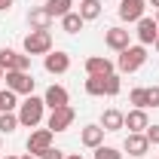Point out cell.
<instances>
[{
	"label": "cell",
	"instance_id": "obj_19",
	"mask_svg": "<svg viewBox=\"0 0 159 159\" xmlns=\"http://www.w3.org/2000/svg\"><path fill=\"white\" fill-rule=\"evenodd\" d=\"M101 6H104V3H101V0H80V16H83V21H95L101 16Z\"/></svg>",
	"mask_w": 159,
	"mask_h": 159
},
{
	"label": "cell",
	"instance_id": "obj_16",
	"mask_svg": "<svg viewBox=\"0 0 159 159\" xmlns=\"http://www.w3.org/2000/svg\"><path fill=\"white\" fill-rule=\"evenodd\" d=\"M52 21H55V19L46 12V6H37V9L28 12V25H31V31H49Z\"/></svg>",
	"mask_w": 159,
	"mask_h": 159
},
{
	"label": "cell",
	"instance_id": "obj_8",
	"mask_svg": "<svg viewBox=\"0 0 159 159\" xmlns=\"http://www.w3.org/2000/svg\"><path fill=\"white\" fill-rule=\"evenodd\" d=\"M147 9V0H119V19L122 21H141Z\"/></svg>",
	"mask_w": 159,
	"mask_h": 159
},
{
	"label": "cell",
	"instance_id": "obj_37",
	"mask_svg": "<svg viewBox=\"0 0 159 159\" xmlns=\"http://www.w3.org/2000/svg\"><path fill=\"white\" fill-rule=\"evenodd\" d=\"M153 46H156V49H159V34H156V43H153Z\"/></svg>",
	"mask_w": 159,
	"mask_h": 159
},
{
	"label": "cell",
	"instance_id": "obj_24",
	"mask_svg": "<svg viewBox=\"0 0 159 159\" xmlns=\"http://www.w3.org/2000/svg\"><path fill=\"white\" fill-rule=\"evenodd\" d=\"M19 129V113H0V135H12Z\"/></svg>",
	"mask_w": 159,
	"mask_h": 159
},
{
	"label": "cell",
	"instance_id": "obj_31",
	"mask_svg": "<svg viewBox=\"0 0 159 159\" xmlns=\"http://www.w3.org/2000/svg\"><path fill=\"white\" fill-rule=\"evenodd\" d=\"M12 3H16V0H0V12H9V9H12Z\"/></svg>",
	"mask_w": 159,
	"mask_h": 159
},
{
	"label": "cell",
	"instance_id": "obj_15",
	"mask_svg": "<svg viewBox=\"0 0 159 159\" xmlns=\"http://www.w3.org/2000/svg\"><path fill=\"white\" fill-rule=\"evenodd\" d=\"M104 132H119V129H125V113H119L116 107H107L104 113H101V122H98Z\"/></svg>",
	"mask_w": 159,
	"mask_h": 159
},
{
	"label": "cell",
	"instance_id": "obj_26",
	"mask_svg": "<svg viewBox=\"0 0 159 159\" xmlns=\"http://www.w3.org/2000/svg\"><path fill=\"white\" fill-rule=\"evenodd\" d=\"M129 101H132L135 107H144V110H147V89H144V86L132 89V92H129Z\"/></svg>",
	"mask_w": 159,
	"mask_h": 159
},
{
	"label": "cell",
	"instance_id": "obj_10",
	"mask_svg": "<svg viewBox=\"0 0 159 159\" xmlns=\"http://www.w3.org/2000/svg\"><path fill=\"white\" fill-rule=\"evenodd\" d=\"M43 67H46L49 74H67V70H70V55L61 52V49H55V52H49V55L43 58Z\"/></svg>",
	"mask_w": 159,
	"mask_h": 159
},
{
	"label": "cell",
	"instance_id": "obj_23",
	"mask_svg": "<svg viewBox=\"0 0 159 159\" xmlns=\"http://www.w3.org/2000/svg\"><path fill=\"white\" fill-rule=\"evenodd\" d=\"M16 61H19V52L16 49H9V46L0 49V67L3 70H16Z\"/></svg>",
	"mask_w": 159,
	"mask_h": 159
},
{
	"label": "cell",
	"instance_id": "obj_11",
	"mask_svg": "<svg viewBox=\"0 0 159 159\" xmlns=\"http://www.w3.org/2000/svg\"><path fill=\"white\" fill-rule=\"evenodd\" d=\"M138 25V43L141 46H150V43H156V34H159V25H156V19H150V16H144L141 21H135Z\"/></svg>",
	"mask_w": 159,
	"mask_h": 159
},
{
	"label": "cell",
	"instance_id": "obj_34",
	"mask_svg": "<svg viewBox=\"0 0 159 159\" xmlns=\"http://www.w3.org/2000/svg\"><path fill=\"white\" fill-rule=\"evenodd\" d=\"M19 159H37V156H31V153H25V156H19Z\"/></svg>",
	"mask_w": 159,
	"mask_h": 159
},
{
	"label": "cell",
	"instance_id": "obj_4",
	"mask_svg": "<svg viewBox=\"0 0 159 159\" xmlns=\"http://www.w3.org/2000/svg\"><path fill=\"white\" fill-rule=\"evenodd\" d=\"M6 89H12L16 95H34V83L37 80L31 77V70H6Z\"/></svg>",
	"mask_w": 159,
	"mask_h": 159
},
{
	"label": "cell",
	"instance_id": "obj_7",
	"mask_svg": "<svg viewBox=\"0 0 159 159\" xmlns=\"http://www.w3.org/2000/svg\"><path fill=\"white\" fill-rule=\"evenodd\" d=\"M49 147H52V132H49V129L31 132V138H28V153H31V156L40 159V153H46Z\"/></svg>",
	"mask_w": 159,
	"mask_h": 159
},
{
	"label": "cell",
	"instance_id": "obj_2",
	"mask_svg": "<svg viewBox=\"0 0 159 159\" xmlns=\"http://www.w3.org/2000/svg\"><path fill=\"white\" fill-rule=\"evenodd\" d=\"M147 64V46H129V49H122L116 58V70L119 74H135V70H141Z\"/></svg>",
	"mask_w": 159,
	"mask_h": 159
},
{
	"label": "cell",
	"instance_id": "obj_28",
	"mask_svg": "<svg viewBox=\"0 0 159 159\" xmlns=\"http://www.w3.org/2000/svg\"><path fill=\"white\" fill-rule=\"evenodd\" d=\"M147 107H159V86L147 89Z\"/></svg>",
	"mask_w": 159,
	"mask_h": 159
},
{
	"label": "cell",
	"instance_id": "obj_18",
	"mask_svg": "<svg viewBox=\"0 0 159 159\" xmlns=\"http://www.w3.org/2000/svg\"><path fill=\"white\" fill-rule=\"evenodd\" d=\"M46 12L52 19H64L67 12H74V0H46Z\"/></svg>",
	"mask_w": 159,
	"mask_h": 159
},
{
	"label": "cell",
	"instance_id": "obj_38",
	"mask_svg": "<svg viewBox=\"0 0 159 159\" xmlns=\"http://www.w3.org/2000/svg\"><path fill=\"white\" fill-rule=\"evenodd\" d=\"M3 159H19V156H3Z\"/></svg>",
	"mask_w": 159,
	"mask_h": 159
},
{
	"label": "cell",
	"instance_id": "obj_1",
	"mask_svg": "<svg viewBox=\"0 0 159 159\" xmlns=\"http://www.w3.org/2000/svg\"><path fill=\"white\" fill-rule=\"evenodd\" d=\"M43 110H46L43 98H37V95H28V98L19 104V125H25V129H34V125H40V122H43Z\"/></svg>",
	"mask_w": 159,
	"mask_h": 159
},
{
	"label": "cell",
	"instance_id": "obj_29",
	"mask_svg": "<svg viewBox=\"0 0 159 159\" xmlns=\"http://www.w3.org/2000/svg\"><path fill=\"white\" fill-rule=\"evenodd\" d=\"M40 159H67V156H64V150H58V147H49L46 153H40Z\"/></svg>",
	"mask_w": 159,
	"mask_h": 159
},
{
	"label": "cell",
	"instance_id": "obj_30",
	"mask_svg": "<svg viewBox=\"0 0 159 159\" xmlns=\"http://www.w3.org/2000/svg\"><path fill=\"white\" fill-rule=\"evenodd\" d=\"M144 135H147L150 144H156V147H159V125H147V132H144Z\"/></svg>",
	"mask_w": 159,
	"mask_h": 159
},
{
	"label": "cell",
	"instance_id": "obj_21",
	"mask_svg": "<svg viewBox=\"0 0 159 159\" xmlns=\"http://www.w3.org/2000/svg\"><path fill=\"white\" fill-rule=\"evenodd\" d=\"M119 92H122V80H119V74H107V77H104V95L113 98V95H119Z\"/></svg>",
	"mask_w": 159,
	"mask_h": 159
},
{
	"label": "cell",
	"instance_id": "obj_14",
	"mask_svg": "<svg viewBox=\"0 0 159 159\" xmlns=\"http://www.w3.org/2000/svg\"><path fill=\"white\" fill-rule=\"evenodd\" d=\"M43 104L49 107V110H55V107H64V104H70V95H67V89L64 86H49L46 89V95H43Z\"/></svg>",
	"mask_w": 159,
	"mask_h": 159
},
{
	"label": "cell",
	"instance_id": "obj_6",
	"mask_svg": "<svg viewBox=\"0 0 159 159\" xmlns=\"http://www.w3.org/2000/svg\"><path fill=\"white\" fill-rule=\"evenodd\" d=\"M104 43H107V49L122 52V49L132 46V34H129L125 28H107V31H104Z\"/></svg>",
	"mask_w": 159,
	"mask_h": 159
},
{
	"label": "cell",
	"instance_id": "obj_20",
	"mask_svg": "<svg viewBox=\"0 0 159 159\" xmlns=\"http://www.w3.org/2000/svg\"><path fill=\"white\" fill-rule=\"evenodd\" d=\"M83 25H86L83 16L74 9V12H67V16L61 19V31H64V34H80V31H83Z\"/></svg>",
	"mask_w": 159,
	"mask_h": 159
},
{
	"label": "cell",
	"instance_id": "obj_22",
	"mask_svg": "<svg viewBox=\"0 0 159 159\" xmlns=\"http://www.w3.org/2000/svg\"><path fill=\"white\" fill-rule=\"evenodd\" d=\"M19 95L12 92V89H6V92H0V113H12L16 107H19Z\"/></svg>",
	"mask_w": 159,
	"mask_h": 159
},
{
	"label": "cell",
	"instance_id": "obj_39",
	"mask_svg": "<svg viewBox=\"0 0 159 159\" xmlns=\"http://www.w3.org/2000/svg\"><path fill=\"white\" fill-rule=\"evenodd\" d=\"M0 147H3V138H0Z\"/></svg>",
	"mask_w": 159,
	"mask_h": 159
},
{
	"label": "cell",
	"instance_id": "obj_35",
	"mask_svg": "<svg viewBox=\"0 0 159 159\" xmlns=\"http://www.w3.org/2000/svg\"><path fill=\"white\" fill-rule=\"evenodd\" d=\"M3 77H6V70H3V67H0V80H3Z\"/></svg>",
	"mask_w": 159,
	"mask_h": 159
},
{
	"label": "cell",
	"instance_id": "obj_17",
	"mask_svg": "<svg viewBox=\"0 0 159 159\" xmlns=\"http://www.w3.org/2000/svg\"><path fill=\"white\" fill-rule=\"evenodd\" d=\"M147 125H150V119H147L144 107H135V110L125 113V129L129 132H147Z\"/></svg>",
	"mask_w": 159,
	"mask_h": 159
},
{
	"label": "cell",
	"instance_id": "obj_12",
	"mask_svg": "<svg viewBox=\"0 0 159 159\" xmlns=\"http://www.w3.org/2000/svg\"><path fill=\"white\" fill-rule=\"evenodd\" d=\"M113 61L107 58V55H92V58H86V74L89 77H107V74H113Z\"/></svg>",
	"mask_w": 159,
	"mask_h": 159
},
{
	"label": "cell",
	"instance_id": "obj_25",
	"mask_svg": "<svg viewBox=\"0 0 159 159\" xmlns=\"http://www.w3.org/2000/svg\"><path fill=\"white\" fill-rule=\"evenodd\" d=\"M86 95L101 98V95H104V77H89L86 80Z\"/></svg>",
	"mask_w": 159,
	"mask_h": 159
},
{
	"label": "cell",
	"instance_id": "obj_32",
	"mask_svg": "<svg viewBox=\"0 0 159 159\" xmlns=\"http://www.w3.org/2000/svg\"><path fill=\"white\" fill-rule=\"evenodd\" d=\"M147 3H150V6H153V9H159V0H147Z\"/></svg>",
	"mask_w": 159,
	"mask_h": 159
},
{
	"label": "cell",
	"instance_id": "obj_27",
	"mask_svg": "<svg viewBox=\"0 0 159 159\" xmlns=\"http://www.w3.org/2000/svg\"><path fill=\"white\" fill-rule=\"evenodd\" d=\"M95 159H122V153H119L116 147H95Z\"/></svg>",
	"mask_w": 159,
	"mask_h": 159
},
{
	"label": "cell",
	"instance_id": "obj_5",
	"mask_svg": "<svg viewBox=\"0 0 159 159\" xmlns=\"http://www.w3.org/2000/svg\"><path fill=\"white\" fill-rule=\"evenodd\" d=\"M74 119H77V113H74V107L70 104H64V107H55L52 113H49V119H46V129L55 135V132H67L70 125H74Z\"/></svg>",
	"mask_w": 159,
	"mask_h": 159
},
{
	"label": "cell",
	"instance_id": "obj_33",
	"mask_svg": "<svg viewBox=\"0 0 159 159\" xmlns=\"http://www.w3.org/2000/svg\"><path fill=\"white\" fill-rule=\"evenodd\" d=\"M67 159H83V153H70V156H67Z\"/></svg>",
	"mask_w": 159,
	"mask_h": 159
},
{
	"label": "cell",
	"instance_id": "obj_9",
	"mask_svg": "<svg viewBox=\"0 0 159 159\" xmlns=\"http://www.w3.org/2000/svg\"><path fill=\"white\" fill-rule=\"evenodd\" d=\"M125 153L129 156H135V159H141V156H147V150H150V141H147V135L144 132H129V138H125Z\"/></svg>",
	"mask_w": 159,
	"mask_h": 159
},
{
	"label": "cell",
	"instance_id": "obj_3",
	"mask_svg": "<svg viewBox=\"0 0 159 159\" xmlns=\"http://www.w3.org/2000/svg\"><path fill=\"white\" fill-rule=\"evenodd\" d=\"M52 52V34L49 31H31L25 37V55H49Z\"/></svg>",
	"mask_w": 159,
	"mask_h": 159
},
{
	"label": "cell",
	"instance_id": "obj_40",
	"mask_svg": "<svg viewBox=\"0 0 159 159\" xmlns=\"http://www.w3.org/2000/svg\"><path fill=\"white\" fill-rule=\"evenodd\" d=\"M156 159H159V156H156Z\"/></svg>",
	"mask_w": 159,
	"mask_h": 159
},
{
	"label": "cell",
	"instance_id": "obj_36",
	"mask_svg": "<svg viewBox=\"0 0 159 159\" xmlns=\"http://www.w3.org/2000/svg\"><path fill=\"white\" fill-rule=\"evenodd\" d=\"M153 19H156V25H159V9H156V16H153Z\"/></svg>",
	"mask_w": 159,
	"mask_h": 159
},
{
	"label": "cell",
	"instance_id": "obj_13",
	"mask_svg": "<svg viewBox=\"0 0 159 159\" xmlns=\"http://www.w3.org/2000/svg\"><path fill=\"white\" fill-rule=\"evenodd\" d=\"M80 144H83V147H89V150L101 147V144H104V129H101L98 122L83 125V129H80Z\"/></svg>",
	"mask_w": 159,
	"mask_h": 159
}]
</instances>
